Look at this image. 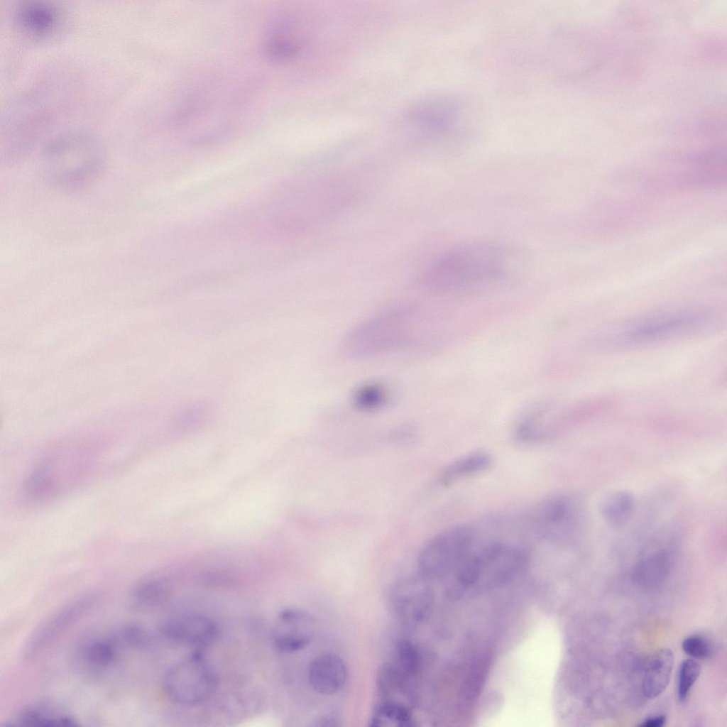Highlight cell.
<instances>
[{"label":"cell","mask_w":727,"mask_h":727,"mask_svg":"<svg viewBox=\"0 0 727 727\" xmlns=\"http://www.w3.org/2000/svg\"><path fill=\"white\" fill-rule=\"evenodd\" d=\"M525 252L504 241L479 240L457 245L439 256L423 273L422 283L444 293L496 289L525 273Z\"/></svg>","instance_id":"1"},{"label":"cell","mask_w":727,"mask_h":727,"mask_svg":"<svg viewBox=\"0 0 727 727\" xmlns=\"http://www.w3.org/2000/svg\"><path fill=\"white\" fill-rule=\"evenodd\" d=\"M45 170L58 185L74 189L87 184L102 164L99 146L89 136L69 135L50 143L45 154Z\"/></svg>","instance_id":"2"},{"label":"cell","mask_w":727,"mask_h":727,"mask_svg":"<svg viewBox=\"0 0 727 727\" xmlns=\"http://www.w3.org/2000/svg\"><path fill=\"white\" fill-rule=\"evenodd\" d=\"M162 684L172 701L191 706L202 703L214 693L218 678L203 655L195 652L172 665Z\"/></svg>","instance_id":"3"},{"label":"cell","mask_w":727,"mask_h":727,"mask_svg":"<svg viewBox=\"0 0 727 727\" xmlns=\"http://www.w3.org/2000/svg\"><path fill=\"white\" fill-rule=\"evenodd\" d=\"M586 508L579 497L559 493L543 500L536 508L533 523L544 538L557 543L569 542L584 530Z\"/></svg>","instance_id":"4"},{"label":"cell","mask_w":727,"mask_h":727,"mask_svg":"<svg viewBox=\"0 0 727 727\" xmlns=\"http://www.w3.org/2000/svg\"><path fill=\"white\" fill-rule=\"evenodd\" d=\"M526 563L523 551L515 546L495 542L474 553H469L461 564V572L469 583L486 580L489 583L507 581Z\"/></svg>","instance_id":"5"},{"label":"cell","mask_w":727,"mask_h":727,"mask_svg":"<svg viewBox=\"0 0 727 727\" xmlns=\"http://www.w3.org/2000/svg\"><path fill=\"white\" fill-rule=\"evenodd\" d=\"M472 540L471 530L464 526L452 527L436 535L419 553L420 574L428 580L443 577L469 553Z\"/></svg>","instance_id":"6"},{"label":"cell","mask_w":727,"mask_h":727,"mask_svg":"<svg viewBox=\"0 0 727 727\" xmlns=\"http://www.w3.org/2000/svg\"><path fill=\"white\" fill-rule=\"evenodd\" d=\"M92 594L80 596L68 601L45 617L32 631L23 647V656L34 660L46 652L58 639L92 607Z\"/></svg>","instance_id":"7"},{"label":"cell","mask_w":727,"mask_h":727,"mask_svg":"<svg viewBox=\"0 0 727 727\" xmlns=\"http://www.w3.org/2000/svg\"><path fill=\"white\" fill-rule=\"evenodd\" d=\"M427 579L419 574L397 581L390 591V603L399 622L406 628L419 625L432 606Z\"/></svg>","instance_id":"8"},{"label":"cell","mask_w":727,"mask_h":727,"mask_svg":"<svg viewBox=\"0 0 727 727\" xmlns=\"http://www.w3.org/2000/svg\"><path fill=\"white\" fill-rule=\"evenodd\" d=\"M315 632L316 621L310 613L298 608H285L276 618L272 642L280 652H295L307 646Z\"/></svg>","instance_id":"9"},{"label":"cell","mask_w":727,"mask_h":727,"mask_svg":"<svg viewBox=\"0 0 727 727\" xmlns=\"http://www.w3.org/2000/svg\"><path fill=\"white\" fill-rule=\"evenodd\" d=\"M161 630L169 640L197 647L212 644L218 636V627L214 621L197 613L173 616L163 623Z\"/></svg>","instance_id":"10"},{"label":"cell","mask_w":727,"mask_h":727,"mask_svg":"<svg viewBox=\"0 0 727 727\" xmlns=\"http://www.w3.org/2000/svg\"><path fill=\"white\" fill-rule=\"evenodd\" d=\"M702 319L699 315L684 313L651 319L627 329L616 341L640 344L660 340L691 329Z\"/></svg>","instance_id":"11"},{"label":"cell","mask_w":727,"mask_h":727,"mask_svg":"<svg viewBox=\"0 0 727 727\" xmlns=\"http://www.w3.org/2000/svg\"><path fill=\"white\" fill-rule=\"evenodd\" d=\"M60 9L44 1L23 3L16 14L17 26L31 38L44 40L58 32L62 23Z\"/></svg>","instance_id":"12"},{"label":"cell","mask_w":727,"mask_h":727,"mask_svg":"<svg viewBox=\"0 0 727 727\" xmlns=\"http://www.w3.org/2000/svg\"><path fill=\"white\" fill-rule=\"evenodd\" d=\"M307 677L310 686L318 694L332 695L345 685L348 670L346 663L334 653H322L310 662Z\"/></svg>","instance_id":"13"},{"label":"cell","mask_w":727,"mask_h":727,"mask_svg":"<svg viewBox=\"0 0 727 727\" xmlns=\"http://www.w3.org/2000/svg\"><path fill=\"white\" fill-rule=\"evenodd\" d=\"M674 655L669 649L655 652L648 661L643 681L642 692L648 699L660 695L667 687L674 665Z\"/></svg>","instance_id":"14"},{"label":"cell","mask_w":727,"mask_h":727,"mask_svg":"<svg viewBox=\"0 0 727 727\" xmlns=\"http://www.w3.org/2000/svg\"><path fill=\"white\" fill-rule=\"evenodd\" d=\"M377 688L381 701H392L410 707L412 694L408 680L392 662L382 665L377 674Z\"/></svg>","instance_id":"15"},{"label":"cell","mask_w":727,"mask_h":727,"mask_svg":"<svg viewBox=\"0 0 727 727\" xmlns=\"http://www.w3.org/2000/svg\"><path fill=\"white\" fill-rule=\"evenodd\" d=\"M119 637H97L82 647L80 657L84 665L93 670H103L114 664L118 657Z\"/></svg>","instance_id":"16"},{"label":"cell","mask_w":727,"mask_h":727,"mask_svg":"<svg viewBox=\"0 0 727 727\" xmlns=\"http://www.w3.org/2000/svg\"><path fill=\"white\" fill-rule=\"evenodd\" d=\"M671 566V559L668 552L657 550L643 557L635 564L633 578L640 585L655 586L667 577Z\"/></svg>","instance_id":"17"},{"label":"cell","mask_w":727,"mask_h":727,"mask_svg":"<svg viewBox=\"0 0 727 727\" xmlns=\"http://www.w3.org/2000/svg\"><path fill=\"white\" fill-rule=\"evenodd\" d=\"M23 727H71L79 724L70 716L44 706H31L21 710L9 724Z\"/></svg>","instance_id":"18"},{"label":"cell","mask_w":727,"mask_h":727,"mask_svg":"<svg viewBox=\"0 0 727 727\" xmlns=\"http://www.w3.org/2000/svg\"><path fill=\"white\" fill-rule=\"evenodd\" d=\"M491 464L492 458L489 454L484 452L470 453L449 464L439 476V483L442 486L450 485L458 480L486 471Z\"/></svg>","instance_id":"19"},{"label":"cell","mask_w":727,"mask_h":727,"mask_svg":"<svg viewBox=\"0 0 727 727\" xmlns=\"http://www.w3.org/2000/svg\"><path fill=\"white\" fill-rule=\"evenodd\" d=\"M169 583L163 579L152 578L138 583L130 594L132 607L147 609L159 606L166 602L171 595Z\"/></svg>","instance_id":"20"},{"label":"cell","mask_w":727,"mask_h":727,"mask_svg":"<svg viewBox=\"0 0 727 727\" xmlns=\"http://www.w3.org/2000/svg\"><path fill=\"white\" fill-rule=\"evenodd\" d=\"M635 507L634 496L626 491L618 490L605 496L599 504L602 518L611 525L621 526L631 518Z\"/></svg>","instance_id":"21"},{"label":"cell","mask_w":727,"mask_h":727,"mask_svg":"<svg viewBox=\"0 0 727 727\" xmlns=\"http://www.w3.org/2000/svg\"><path fill=\"white\" fill-rule=\"evenodd\" d=\"M370 726L374 727H410L413 718L410 707L396 701H381L376 706Z\"/></svg>","instance_id":"22"},{"label":"cell","mask_w":727,"mask_h":727,"mask_svg":"<svg viewBox=\"0 0 727 727\" xmlns=\"http://www.w3.org/2000/svg\"><path fill=\"white\" fill-rule=\"evenodd\" d=\"M396 669L410 682L416 678L421 669L422 658L417 647L410 640H398L393 650Z\"/></svg>","instance_id":"23"},{"label":"cell","mask_w":727,"mask_h":727,"mask_svg":"<svg viewBox=\"0 0 727 727\" xmlns=\"http://www.w3.org/2000/svg\"><path fill=\"white\" fill-rule=\"evenodd\" d=\"M700 672L701 666L694 659H687L681 663L679 669L677 690L678 698L681 702L686 700L692 686L698 679Z\"/></svg>","instance_id":"24"},{"label":"cell","mask_w":727,"mask_h":727,"mask_svg":"<svg viewBox=\"0 0 727 727\" xmlns=\"http://www.w3.org/2000/svg\"><path fill=\"white\" fill-rule=\"evenodd\" d=\"M684 652L694 659L709 658L713 652L712 645L704 636L694 635L686 638L682 643Z\"/></svg>","instance_id":"25"},{"label":"cell","mask_w":727,"mask_h":727,"mask_svg":"<svg viewBox=\"0 0 727 727\" xmlns=\"http://www.w3.org/2000/svg\"><path fill=\"white\" fill-rule=\"evenodd\" d=\"M381 392V390L376 388L363 390L361 392L360 395L357 396L358 402L364 406H375L381 403L383 399Z\"/></svg>","instance_id":"26"},{"label":"cell","mask_w":727,"mask_h":727,"mask_svg":"<svg viewBox=\"0 0 727 727\" xmlns=\"http://www.w3.org/2000/svg\"><path fill=\"white\" fill-rule=\"evenodd\" d=\"M666 718L664 716L648 717L640 725V727H662L665 724Z\"/></svg>","instance_id":"27"}]
</instances>
